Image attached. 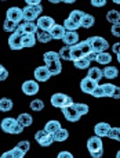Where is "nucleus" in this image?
Returning a JSON list of instances; mask_svg holds the SVG:
<instances>
[{
	"instance_id": "obj_26",
	"label": "nucleus",
	"mask_w": 120,
	"mask_h": 158,
	"mask_svg": "<svg viewBox=\"0 0 120 158\" xmlns=\"http://www.w3.org/2000/svg\"><path fill=\"white\" fill-rule=\"evenodd\" d=\"M13 107H14V104H13V100H11V98H8V97H2L0 98V111L2 112L11 111Z\"/></svg>"
},
{
	"instance_id": "obj_55",
	"label": "nucleus",
	"mask_w": 120,
	"mask_h": 158,
	"mask_svg": "<svg viewBox=\"0 0 120 158\" xmlns=\"http://www.w3.org/2000/svg\"><path fill=\"white\" fill-rule=\"evenodd\" d=\"M64 3H66V4H73L75 2H76V0H62Z\"/></svg>"
},
{
	"instance_id": "obj_54",
	"label": "nucleus",
	"mask_w": 120,
	"mask_h": 158,
	"mask_svg": "<svg viewBox=\"0 0 120 158\" xmlns=\"http://www.w3.org/2000/svg\"><path fill=\"white\" fill-rule=\"evenodd\" d=\"M119 90H120V89H119L118 86H116V90H115V93H113V96H112L113 98H119Z\"/></svg>"
},
{
	"instance_id": "obj_21",
	"label": "nucleus",
	"mask_w": 120,
	"mask_h": 158,
	"mask_svg": "<svg viewBox=\"0 0 120 158\" xmlns=\"http://www.w3.org/2000/svg\"><path fill=\"white\" fill-rule=\"evenodd\" d=\"M95 61L101 65H108V64L112 61V56L106 52H102V53H97L95 54Z\"/></svg>"
},
{
	"instance_id": "obj_57",
	"label": "nucleus",
	"mask_w": 120,
	"mask_h": 158,
	"mask_svg": "<svg viewBox=\"0 0 120 158\" xmlns=\"http://www.w3.org/2000/svg\"><path fill=\"white\" fill-rule=\"evenodd\" d=\"M112 2L115 3V4H119V3H120V0H112Z\"/></svg>"
},
{
	"instance_id": "obj_4",
	"label": "nucleus",
	"mask_w": 120,
	"mask_h": 158,
	"mask_svg": "<svg viewBox=\"0 0 120 158\" xmlns=\"http://www.w3.org/2000/svg\"><path fill=\"white\" fill-rule=\"evenodd\" d=\"M87 43L90 44L91 50L94 53H102V52H106V49L109 47V43H108L106 39L101 38V36H91V38L86 39Z\"/></svg>"
},
{
	"instance_id": "obj_3",
	"label": "nucleus",
	"mask_w": 120,
	"mask_h": 158,
	"mask_svg": "<svg viewBox=\"0 0 120 158\" xmlns=\"http://www.w3.org/2000/svg\"><path fill=\"white\" fill-rule=\"evenodd\" d=\"M51 106L55 108H66V107L73 106V98L71 96L65 94V93H54L51 96Z\"/></svg>"
},
{
	"instance_id": "obj_20",
	"label": "nucleus",
	"mask_w": 120,
	"mask_h": 158,
	"mask_svg": "<svg viewBox=\"0 0 120 158\" xmlns=\"http://www.w3.org/2000/svg\"><path fill=\"white\" fill-rule=\"evenodd\" d=\"M51 136H52V140H54V142H58V143L65 142V140H68V137H69V131L68 129L61 128L60 131H57L54 135H51Z\"/></svg>"
},
{
	"instance_id": "obj_46",
	"label": "nucleus",
	"mask_w": 120,
	"mask_h": 158,
	"mask_svg": "<svg viewBox=\"0 0 120 158\" xmlns=\"http://www.w3.org/2000/svg\"><path fill=\"white\" fill-rule=\"evenodd\" d=\"M11 153H13V157H14V158H24V157H25V153L19 150L17 146L13 148V150H11Z\"/></svg>"
},
{
	"instance_id": "obj_37",
	"label": "nucleus",
	"mask_w": 120,
	"mask_h": 158,
	"mask_svg": "<svg viewBox=\"0 0 120 158\" xmlns=\"http://www.w3.org/2000/svg\"><path fill=\"white\" fill-rule=\"evenodd\" d=\"M60 54L61 60H65V61H71V46H64L62 49L58 52Z\"/></svg>"
},
{
	"instance_id": "obj_24",
	"label": "nucleus",
	"mask_w": 120,
	"mask_h": 158,
	"mask_svg": "<svg viewBox=\"0 0 120 158\" xmlns=\"http://www.w3.org/2000/svg\"><path fill=\"white\" fill-rule=\"evenodd\" d=\"M17 122L19 125H22L24 128H28V126H30L33 123V118L30 114H19L18 118H17Z\"/></svg>"
},
{
	"instance_id": "obj_45",
	"label": "nucleus",
	"mask_w": 120,
	"mask_h": 158,
	"mask_svg": "<svg viewBox=\"0 0 120 158\" xmlns=\"http://www.w3.org/2000/svg\"><path fill=\"white\" fill-rule=\"evenodd\" d=\"M91 96H94L95 98H101V97H104V92H102V87H101V85H98V86L95 87V89L93 90V93H91Z\"/></svg>"
},
{
	"instance_id": "obj_12",
	"label": "nucleus",
	"mask_w": 120,
	"mask_h": 158,
	"mask_svg": "<svg viewBox=\"0 0 120 158\" xmlns=\"http://www.w3.org/2000/svg\"><path fill=\"white\" fill-rule=\"evenodd\" d=\"M18 29L22 32V35H35L39 31L36 22H26V21H24L22 24H18Z\"/></svg>"
},
{
	"instance_id": "obj_48",
	"label": "nucleus",
	"mask_w": 120,
	"mask_h": 158,
	"mask_svg": "<svg viewBox=\"0 0 120 158\" xmlns=\"http://www.w3.org/2000/svg\"><path fill=\"white\" fill-rule=\"evenodd\" d=\"M106 4V0H91V6L93 7H104Z\"/></svg>"
},
{
	"instance_id": "obj_6",
	"label": "nucleus",
	"mask_w": 120,
	"mask_h": 158,
	"mask_svg": "<svg viewBox=\"0 0 120 158\" xmlns=\"http://www.w3.org/2000/svg\"><path fill=\"white\" fill-rule=\"evenodd\" d=\"M21 90L24 92V94L26 96H35L39 93L40 86H39V82H36L35 79H30V81H25L21 86Z\"/></svg>"
},
{
	"instance_id": "obj_18",
	"label": "nucleus",
	"mask_w": 120,
	"mask_h": 158,
	"mask_svg": "<svg viewBox=\"0 0 120 158\" xmlns=\"http://www.w3.org/2000/svg\"><path fill=\"white\" fill-rule=\"evenodd\" d=\"M46 67H47V69H48V72H50L51 77L61 74V71H62V64H61V60H57V61H52V63L46 64Z\"/></svg>"
},
{
	"instance_id": "obj_31",
	"label": "nucleus",
	"mask_w": 120,
	"mask_h": 158,
	"mask_svg": "<svg viewBox=\"0 0 120 158\" xmlns=\"http://www.w3.org/2000/svg\"><path fill=\"white\" fill-rule=\"evenodd\" d=\"M101 87H102V92H104V97H112L116 90V86L113 83H104L101 85Z\"/></svg>"
},
{
	"instance_id": "obj_19",
	"label": "nucleus",
	"mask_w": 120,
	"mask_h": 158,
	"mask_svg": "<svg viewBox=\"0 0 120 158\" xmlns=\"http://www.w3.org/2000/svg\"><path fill=\"white\" fill-rule=\"evenodd\" d=\"M61 128H62V126H61L60 121H57V119H51V121H48V122L46 123V126H44V131H46L47 133H50V135H54L55 132L60 131Z\"/></svg>"
},
{
	"instance_id": "obj_22",
	"label": "nucleus",
	"mask_w": 120,
	"mask_h": 158,
	"mask_svg": "<svg viewBox=\"0 0 120 158\" xmlns=\"http://www.w3.org/2000/svg\"><path fill=\"white\" fill-rule=\"evenodd\" d=\"M87 77L90 79H93L94 82H99L102 79V69L97 68V67H90V68H88Z\"/></svg>"
},
{
	"instance_id": "obj_34",
	"label": "nucleus",
	"mask_w": 120,
	"mask_h": 158,
	"mask_svg": "<svg viewBox=\"0 0 120 158\" xmlns=\"http://www.w3.org/2000/svg\"><path fill=\"white\" fill-rule=\"evenodd\" d=\"M83 15H84V13H83L82 10H73V11H71V13H69L68 18L71 19V21H73V22H76V24L80 25V19L83 18Z\"/></svg>"
},
{
	"instance_id": "obj_42",
	"label": "nucleus",
	"mask_w": 120,
	"mask_h": 158,
	"mask_svg": "<svg viewBox=\"0 0 120 158\" xmlns=\"http://www.w3.org/2000/svg\"><path fill=\"white\" fill-rule=\"evenodd\" d=\"M17 147H18L19 150L24 151V153L26 154L28 151H29V148H30V143L28 142V140H21V142H19L18 144H17Z\"/></svg>"
},
{
	"instance_id": "obj_44",
	"label": "nucleus",
	"mask_w": 120,
	"mask_h": 158,
	"mask_svg": "<svg viewBox=\"0 0 120 158\" xmlns=\"http://www.w3.org/2000/svg\"><path fill=\"white\" fill-rule=\"evenodd\" d=\"M110 33H112L113 36H116V38H119L120 36V22H115V24H112Z\"/></svg>"
},
{
	"instance_id": "obj_59",
	"label": "nucleus",
	"mask_w": 120,
	"mask_h": 158,
	"mask_svg": "<svg viewBox=\"0 0 120 158\" xmlns=\"http://www.w3.org/2000/svg\"><path fill=\"white\" fill-rule=\"evenodd\" d=\"M0 2H7V0H0Z\"/></svg>"
},
{
	"instance_id": "obj_40",
	"label": "nucleus",
	"mask_w": 120,
	"mask_h": 158,
	"mask_svg": "<svg viewBox=\"0 0 120 158\" xmlns=\"http://www.w3.org/2000/svg\"><path fill=\"white\" fill-rule=\"evenodd\" d=\"M77 46H79V49L82 50V53H83V56H87L90 52H93L91 50V47H90V44L87 43V40H83V42H77Z\"/></svg>"
},
{
	"instance_id": "obj_53",
	"label": "nucleus",
	"mask_w": 120,
	"mask_h": 158,
	"mask_svg": "<svg viewBox=\"0 0 120 158\" xmlns=\"http://www.w3.org/2000/svg\"><path fill=\"white\" fill-rule=\"evenodd\" d=\"M119 46H120V43H115V44H113V52L118 54V60H120V58H119Z\"/></svg>"
},
{
	"instance_id": "obj_29",
	"label": "nucleus",
	"mask_w": 120,
	"mask_h": 158,
	"mask_svg": "<svg viewBox=\"0 0 120 158\" xmlns=\"http://www.w3.org/2000/svg\"><path fill=\"white\" fill-rule=\"evenodd\" d=\"M36 36L35 35H22V46L25 47H33L36 44Z\"/></svg>"
},
{
	"instance_id": "obj_32",
	"label": "nucleus",
	"mask_w": 120,
	"mask_h": 158,
	"mask_svg": "<svg viewBox=\"0 0 120 158\" xmlns=\"http://www.w3.org/2000/svg\"><path fill=\"white\" fill-rule=\"evenodd\" d=\"M43 60L46 64H48V63H52V61L61 60V58H60V54H58L57 52H46L43 54Z\"/></svg>"
},
{
	"instance_id": "obj_38",
	"label": "nucleus",
	"mask_w": 120,
	"mask_h": 158,
	"mask_svg": "<svg viewBox=\"0 0 120 158\" xmlns=\"http://www.w3.org/2000/svg\"><path fill=\"white\" fill-rule=\"evenodd\" d=\"M62 27L65 28V31H77L80 28V25L76 24V22H73V21H71L69 18H66L65 21H64Z\"/></svg>"
},
{
	"instance_id": "obj_51",
	"label": "nucleus",
	"mask_w": 120,
	"mask_h": 158,
	"mask_svg": "<svg viewBox=\"0 0 120 158\" xmlns=\"http://www.w3.org/2000/svg\"><path fill=\"white\" fill-rule=\"evenodd\" d=\"M95 54H97V53H94V52H90V53H88L87 56H84V57L87 58V60H90V61H94V60H95Z\"/></svg>"
},
{
	"instance_id": "obj_14",
	"label": "nucleus",
	"mask_w": 120,
	"mask_h": 158,
	"mask_svg": "<svg viewBox=\"0 0 120 158\" xmlns=\"http://www.w3.org/2000/svg\"><path fill=\"white\" fill-rule=\"evenodd\" d=\"M65 32H66L65 28L60 24H54V27L48 31L51 39H54V40H61V39L64 38V35H65Z\"/></svg>"
},
{
	"instance_id": "obj_17",
	"label": "nucleus",
	"mask_w": 120,
	"mask_h": 158,
	"mask_svg": "<svg viewBox=\"0 0 120 158\" xmlns=\"http://www.w3.org/2000/svg\"><path fill=\"white\" fill-rule=\"evenodd\" d=\"M17 123V119L15 118H11V117H7V118H3L2 119V123H0V128H2L3 132L6 133H10L13 126Z\"/></svg>"
},
{
	"instance_id": "obj_33",
	"label": "nucleus",
	"mask_w": 120,
	"mask_h": 158,
	"mask_svg": "<svg viewBox=\"0 0 120 158\" xmlns=\"http://www.w3.org/2000/svg\"><path fill=\"white\" fill-rule=\"evenodd\" d=\"M82 57H84V56H83L82 50L79 49V46H77V44L71 46V61H76Z\"/></svg>"
},
{
	"instance_id": "obj_27",
	"label": "nucleus",
	"mask_w": 120,
	"mask_h": 158,
	"mask_svg": "<svg viewBox=\"0 0 120 158\" xmlns=\"http://www.w3.org/2000/svg\"><path fill=\"white\" fill-rule=\"evenodd\" d=\"M72 108H73L80 117H82V115H87L88 111H90V107H88L87 104H83V103H73Z\"/></svg>"
},
{
	"instance_id": "obj_2",
	"label": "nucleus",
	"mask_w": 120,
	"mask_h": 158,
	"mask_svg": "<svg viewBox=\"0 0 120 158\" xmlns=\"http://www.w3.org/2000/svg\"><path fill=\"white\" fill-rule=\"evenodd\" d=\"M43 13V6H26L25 8H22V21L26 22H35L36 19L40 17V14Z\"/></svg>"
},
{
	"instance_id": "obj_23",
	"label": "nucleus",
	"mask_w": 120,
	"mask_h": 158,
	"mask_svg": "<svg viewBox=\"0 0 120 158\" xmlns=\"http://www.w3.org/2000/svg\"><path fill=\"white\" fill-rule=\"evenodd\" d=\"M94 24H95V18H94V15H91V14H84L83 18L80 19V28L88 29V28H91Z\"/></svg>"
},
{
	"instance_id": "obj_8",
	"label": "nucleus",
	"mask_w": 120,
	"mask_h": 158,
	"mask_svg": "<svg viewBox=\"0 0 120 158\" xmlns=\"http://www.w3.org/2000/svg\"><path fill=\"white\" fill-rule=\"evenodd\" d=\"M54 24H55L54 18H51V17H48V15H40L37 18V22H36L37 29L46 31V32H48V31L54 27Z\"/></svg>"
},
{
	"instance_id": "obj_47",
	"label": "nucleus",
	"mask_w": 120,
	"mask_h": 158,
	"mask_svg": "<svg viewBox=\"0 0 120 158\" xmlns=\"http://www.w3.org/2000/svg\"><path fill=\"white\" fill-rule=\"evenodd\" d=\"M7 78H8V71L2 65V64H0V82H2V81H6Z\"/></svg>"
},
{
	"instance_id": "obj_35",
	"label": "nucleus",
	"mask_w": 120,
	"mask_h": 158,
	"mask_svg": "<svg viewBox=\"0 0 120 158\" xmlns=\"http://www.w3.org/2000/svg\"><path fill=\"white\" fill-rule=\"evenodd\" d=\"M29 107H30V110H32V111L39 112V111H41V110L44 108V101L40 100V98H35V100L30 101Z\"/></svg>"
},
{
	"instance_id": "obj_1",
	"label": "nucleus",
	"mask_w": 120,
	"mask_h": 158,
	"mask_svg": "<svg viewBox=\"0 0 120 158\" xmlns=\"http://www.w3.org/2000/svg\"><path fill=\"white\" fill-rule=\"evenodd\" d=\"M87 150L93 158H101L104 156V144H102L101 137L91 136L87 140Z\"/></svg>"
},
{
	"instance_id": "obj_28",
	"label": "nucleus",
	"mask_w": 120,
	"mask_h": 158,
	"mask_svg": "<svg viewBox=\"0 0 120 158\" xmlns=\"http://www.w3.org/2000/svg\"><path fill=\"white\" fill-rule=\"evenodd\" d=\"M90 64H91V61L87 60L86 57H82V58H79V60L73 61L75 68H77V69H88L90 68Z\"/></svg>"
},
{
	"instance_id": "obj_7",
	"label": "nucleus",
	"mask_w": 120,
	"mask_h": 158,
	"mask_svg": "<svg viewBox=\"0 0 120 158\" xmlns=\"http://www.w3.org/2000/svg\"><path fill=\"white\" fill-rule=\"evenodd\" d=\"M35 140L39 143V146H41V147H50V146L52 144V136L50 133H47L46 131H37L35 135Z\"/></svg>"
},
{
	"instance_id": "obj_13",
	"label": "nucleus",
	"mask_w": 120,
	"mask_h": 158,
	"mask_svg": "<svg viewBox=\"0 0 120 158\" xmlns=\"http://www.w3.org/2000/svg\"><path fill=\"white\" fill-rule=\"evenodd\" d=\"M61 40L65 43V46H73L79 42V33H77V31H66Z\"/></svg>"
},
{
	"instance_id": "obj_9",
	"label": "nucleus",
	"mask_w": 120,
	"mask_h": 158,
	"mask_svg": "<svg viewBox=\"0 0 120 158\" xmlns=\"http://www.w3.org/2000/svg\"><path fill=\"white\" fill-rule=\"evenodd\" d=\"M6 19L13 21L15 24H21L22 22V8L19 7H10L6 13Z\"/></svg>"
},
{
	"instance_id": "obj_16",
	"label": "nucleus",
	"mask_w": 120,
	"mask_h": 158,
	"mask_svg": "<svg viewBox=\"0 0 120 158\" xmlns=\"http://www.w3.org/2000/svg\"><path fill=\"white\" fill-rule=\"evenodd\" d=\"M62 114H64V117H65V119L69 121V122H77V121L80 119V115L77 114V112L75 111L72 107L62 108Z\"/></svg>"
},
{
	"instance_id": "obj_25",
	"label": "nucleus",
	"mask_w": 120,
	"mask_h": 158,
	"mask_svg": "<svg viewBox=\"0 0 120 158\" xmlns=\"http://www.w3.org/2000/svg\"><path fill=\"white\" fill-rule=\"evenodd\" d=\"M119 75V69L116 67H105V69H102V77H105L106 79H115Z\"/></svg>"
},
{
	"instance_id": "obj_43",
	"label": "nucleus",
	"mask_w": 120,
	"mask_h": 158,
	"mask_svg": "<svg viewBox=\"0 0 120 158\" xmlns=\"http://www.w3.org/2000/svg\"><path fill=\"white\" fill-rule=\"evenodd\" d=\"M24 126H22V125H19V123L18 122H17L15 123V125H14L13 126V129H11V132H10V135H21L22 133V132H24Z\"/></svg>"
},
{
	"instance_id": "obj_41",
	"label": "nucleus",
	"mask_w": 120,
	"mask_h": 158,
	"mask_svg": "<svg viewBox=\"0 0 120 158\" xmlns=\"http://www.w3.org/2000/svg\"><path fill=\"white\" fill-rule=\"evenodd\" d=\"M119 133H120V129L119 128H112V126H110V129H109V132H108L106 137H109V139H112V140H119L120 139Z\"/></svg>"
},
{
	"instance_id": "obj_5",
	"label": "nucleus",
	"mask_w": 120,
	"mask_h": 158,
	"mask_svg": "<svg viewBox=\"0 0 120 158\" xmlns=\"http://www.w3.org/2000/svg\"><path fill=\"white\" fill-rule=\"evenodd\" d=\"M8 47H10L11 50H15V52L24 49V46H22V32L18 28H17L10 35V38H8Z\"/></svg>"
},
{
	"instance_id": "obj_52",
	"label": "nucleus",
	"mask_w": 120,
	"mask_h": 158,
	"mask_svg": "<svg viewBox=\"0 0 120 158\" xmlns=\"http://www.w3.org/2000/svg\"><path fill=\"white\" fill-rule=\"evenodd\" d=\"M0 158H14V157H13V153H11V150H10V151H6V153H3Z\"/></svg>"
},
{
	"instance_id": "obj_49",
	"label": "nucleus",
	"mask_w": 120,
	"mask_h": 158,
	"mask_svg": "<svg viewBox=\"0 0 120 158\" xmlns=\"http://www.w3.org/2000/svg\"><path fill=\"white\" fill-rule=\"evenodd\" d=\"M58 158H75L72 156V153H69V151H61L60 154H58Z\"/></svg>"
},
{
	"instance_id": "obj_39",
	"label": "nucleus",
	"mask_w": 120,
	"mask_h": 158,
	"mask_svg": "<svg viewBox=\"0 0 120 158\" xmlns=\"http://www.w3.org/2000/svg\"><path fill=\"white\" fill-rule=\"evenodd\" d=\"M17 28H18V24H15V22H13V21H8V19H4L3 29H4L6 32H11V33H13Z\"/></svg>"
},
{
	"instance_id": "obj_50",
	"label": "nucleus",
	"mask_w": 120,
	"mask_h": 158,
	"mask_svg": "<svg viewBox=\"0 0 120 158\" xmlns=\"http://www.w3.org/2000/svg\"><path fill=\"white\" fill-rule=\"evenodd\" d=\"M26 6H37V4H41V0H25Z\"/></svg>"
},
{
	"instance_id": "obj_30",
	"label": "nucleus",
	"mask_w": 120,
	"mask_h": 158,
	"mask_svg": "<svg viewBox=\"0 0 120 158\" xmlns=\"http://www.w3.org/2000/svg\"><path fill=\"white\" fill-rule=\"evenodd\" d=\"M36 36V40L40 42V43H48V42H51V36H50L48 32H46V31H40V32H36L35 33Z\"/></svg>"
},
{
	"instance_id": "obj_36",
	"label": "nucleus",
	"mask_w": 120,
	"mask_h": 158,
	"mask_svg": "<svg viewBox=\"0 0 120 158\" xmlns=\"http://www.w3.org/2000/svg\"><path fill=\"white\" fill-rule=\"evenodd\" d=\"M106 21H109L110 24H115V22H120V13L118 10H110L106 14Z\"/></svg>"
},
{
	"instance_id": "obj_10",
	"label": "nucleus",
	"mask_w": 120,
	"mask_h": 158,
	"mask_svg": "<svg viewBox=\"0 0 120 158\" xmlns=\"http://www.w3.org/2000/svg\"><path fill=\"white\" fill-rule=\"evenodd\" d=\"M97 86H98V82H94L93 79H90L88 77L83 78L82 82H80V90L83 93H87V94H91Z\"/></svg>"
},
{
	"instance_id": "obj_11",
	"label": "nucleus",
	"mask_w": 120,
	"mask_h": 158,
	"mask_svg": "<svg viewBox=\"0 0 120 158\" xmlns=\"http://www.w3.org/2000/svg\"><path fill=\"white\" fill-rule=\"evenodd\" d=\"M33 77H35V81L36 82H47L50 79V72L47 69L46 65H41V67H37L33 72Z\"/></svg>"
},
{
	"instance_id": "obj_58",
	"label": "nucleus",
	"mask_w": 120,
	"mask_h": 158,
	"mask_svg": "<svg viewBox=\"0 0 120 158\" xmlns=\"http://www.w3.org/2000/svg\"><path fill=\"white\" fill-rule=\"evenodd\" d=\"M116 158H120V151H118V154H116Z\"/></svg>"
},
{
	"instance_id": "obj_15",
	"label": "nucleus",
	"mask_w": 120,
	"mask_h": 158,
	"mask_svg": "<svg viewBox=\"0 0 120 158\" xmlns=\"http://www.w3.org/2000/svg\"><path fill=\"white\" fill-rule=\"evenodd\" d=\"M110 129V125L106 122H98L95 126H94V133H95V136L98 137H106L108 132H109Z\"/></svg>"
},
{
	"instance_id": "obj_56",
	"label": "nucleus",
	"mask_w": 120,
	"mask_h": 158,
	"mask_svg": "<svg viewBox=\"0 0 120 158\" xmlns=\"http://www.w3.org/2000/svg\"><path fill=\"white\" fill-rule=\"evenodd\" d=\"M50 3H52V4H58V3H61L62 0H48Z\"/></svg>"
}]
</instances>
